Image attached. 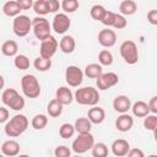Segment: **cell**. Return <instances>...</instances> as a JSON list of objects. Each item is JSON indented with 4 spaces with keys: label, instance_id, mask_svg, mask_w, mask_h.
Masks as SVG:
<instances>
[{
    "label": "cell",
    "instance_id": "obj_15",
    "mask_svg": "<svg viewBox=\"0 0 157 157\" xmlns=\"http://www.w3.org/2000/svg\"><path fill=\"white\" fill-rule=\"evenodd\" d=\"M112 152L114 156L118 157H123V156H128V152L130 151V145L126 140L124 139H118L114 140L112 144Z\"/></svg>",
    "mask_w": 157,
    "mask_h": 157
},
{
    "label": "cell",
    "instance_id": "obj_27",
    "mask_svg": "<svg viewBox=\"0 0 157 157\" xmlns=\"http://www.w3.org/2000/svg\"><path fill=\"white\" fill-rule=\"evenodd\" d=\"M33 66L36 70L38 71H48L50 67H52V59H47V58H43V56H37L33 61Z\"/></svg>",
    "mask_w": 157,
    "mask_h": 157
},
{
    "label": "cell",
    "instance_id": "obj_24",
    "mask_svg": "<svg viewBox=\"0 0 157 157\" xmlns=\"http://www.w3.org/2000/svg\"><path fill=\"white\" fill-rule=\"evenodd\" d=\"M119 11L124 16H131L137 11V5L134 0H123L119 5Z\"/></svg>",
    "mask_w": 157,
    "mask_h": 157
},
{
    "label": "cell",
    "instance_id": "obj_23",
    "mask_svg": "<svg viewBox=\"0 0 157 157\" xmlns=\"http://www.w3.org/2000/svg\"><path fill=\"white\" fill-rule=\"evenodd\" d=\"M63 107H64V104H63L61 102H59L56 98H54V99H52V101L48 103V105H47V112H48L49 117H52V118H58V117H60L61 113H63Z\"/></svg>",
    "mask_w": 157,
    "mask_h": 157
},
{
    "label": "cell",
    "instance_id": "obj_30",
    "mask_svg": "<svg viewBox=\"0 0 157 157\" xmlns=\"http://www.w3.org/2000/svg\"><path fill=\"white\" fill-rule=\"evenodd\" d=\"M13 65L16 66V69L23 71V70L29 69L31 63H29V59H28L25 54H17V55L15 56V59H13Z\"/></svg>",
    "mask_w": 157,
    "mask_h": 157
},
{
    "label": "cell",
    "instance_id": "obj_3",
    "mask_svg": "<svg viewBox=\"0 0 157 157\" xmlns=\"http://www.w3.org/2000/svg\"><path fill=\"white\" fill-rule=\"evenodd\" d=\"M21 88L27 98H37L40 94V85L38 78L32 74H27L21 78Z\"/></svg>",
    "mask_w": 157,
    "mask_h": 157
},
{
    "label": "cell",
    "instance_id": "obj_41",
    "mask_svg": "<svg viewBox=\"0 0 157 157\" xmlns=\"http://www.w3.org/2000/svg\"><path fill=\"white\" fill-rule=\"evenodd\" d=\"M54 155H55L56 157H70V156H71V150H70L69 147L61 145V146H58V147L55 148Z\"/></svg>",
    "mask_w": 157,
    "mask_h": 157
},
{
    "label": "cell",
    "instance_id": "obj_9",
    "mask_svg": "<svg viewBox=\"0 0 157 157\" xmlns=\"http://www.w3.org/2000/svg\"><path fill=\"white\" fill-rule=\"evenodd\" d=\"M58 47H59V43H58L56 38L53 37V36H49L48 38H45L44 40L40 42L39 54H40V56H43V58L52 59L53 55L56 53Z\"/></svg>",
    "mask_w": 157,
    "mask_h": 157
},
{
    "label": "cell",
    "instance_id": "obj_14",
    "mask_svg": "<svg viewBox=\"0 0 157 157\" xmlns=\"http://www.w3.org/2000/svg\"><path fill=\"white\" fill-rule=\"evenodd\" d=\"M132 125H134V118L128 113H121L115 120V128L121 132L129 131L132 128Z\"/></svg>",
    "mask_w": 157,
    "mask_h": 157
},
{
    "label": "cell",
    "instance_id": "obj_5",
    "mask_svg": "<svg viewBox=\"0 0 157 157\" xmlns=\"http://www.w3.org/2000/svg\"><path fill=\"white\" fill-rule=\"evenodd\" d=\"M120 55L124 59V61L129 65H134L139 60V50L137 45L134 40H124L120 44Z\"/></svg>",
    "mask_w": 157,
    "mask_h": 157
},
{
    "label": "cell",
    "instance_id": "obj_46",
    "mask_svg": "<svg viewBox=\"0 0 157 157\" xmlns=\"http://www.w3.org/2000/svg\"><path fill=\"white\" fill-rule=\"evenodd\" d=\"M148 107H150V112L151 113L157 114V96H153L148 101Z\"/></svg>",
    "mask_w": 157,
    "mask_h": 157
},
{
    "label": "cell",
    "instance_id": "obj_2",
    "mask_svg": "<svg viewBox=\"0 0 157 157\" xmlns=\"http://www.w3.org/2000/svg\"><path fill=\"white\" fill-rule=\"evenodd\" d=\"M101 97L97 88H93L91 86L77 88L75 92V101L81 105H96L99 102Z\"/></svg>",
    "mask_w": 157,
    "mask_h": 157
},
{
    "label": "cell",
    "instance_id": "obj_39",
    "mask_svg": "<svg viewBox=\"0 0 157 157\" xmlns=\"http://www.w3.org/2000/svg\"><path fill=\"white\" fill-rule=\"evenodd\" d=\"M115 16H117L115 12L107 10V12L104 13V16H103V18L101 20V22H102L104 26H107V27H113L114 21H115Z\"/></svg>",
    "mask_w": 157,
    "mask_h": 157
},
{
    "label": "cell",
    "instance_id": "obj_20",
    "mask_svg": "<svg viewBox=\"0 0 157 157\" xmlns=\"http://www.w3.org/2000/svg\"><path fill=\"white\" fill-rule=\"evenodd\" d=\"M59 48L64 54H71L76 48L75 38L72 36H70V34L63 36V38L59 42Z\"/></svg>",
    "mask_w": 157,
    "mask_h": 157
},
{
    "label": "cell",
    "instance_id": "obj_32",
    "mask_svg": "<svg viewBox=\"0 0 157 157\" xmlns=\"http://www.w3.org/2000/svg\"><path fill=\"white\" fill-rule=\"evenodd\" d=\"M105 12H107V9H105L103 5H99V4L93 5V6L91 7V10H90L91 17H92L93 20H96V21H99V22H101V20L103 18V16H104Z\"/></svg>",
    "mask_w": 157,
    "mask_h": 157
},
{
    "label": "cell",
    "instance_id": "obj_31",
    "mask_svg": "<svg viewBox=\"0 0 157 157\" xmlns=\"http://www.w3.org/2000/svg\"><path fill=\"white\" fill-rule=\"evenodd\" d=\"M75 131H76L75 125H72L70 123H64V124H61V126L59 129V135L61 139H70V137H72Z\"/></svg>",
    "mask_w": 157,
    "mask_h": 157
},
{
    "label": "cell",
    "instance_id": "obj_35",
    "mask_svg": "<svg viewBox=\"0 0 157 157\" xmlns=\"http://www.w3.org/2000/svg\"><path fill=\"white\" fill-rule=\"evenodd\" d=\"M80 2L78 0H63L61 1V9L65 13H72L76 10H78Z\"/></svg>",
    "mask_w": 157,
    "mask_h": 157
},
{
    "label": "cell",
    "instance_id": "obj_48",
    "mask_svg": "<svg viewBox=\"0 0 157 157\" xmlns=\"http://www.w3.org/2000/svg\"><path fill=\"white\" fill-rule=\"evenodd\" d=\"M153 137H155V141L157 142V128L153 130Z\"/></svg>",
    "mask_w": 157,
    "mask_h": 157
},
{
    "label": "cell",
    "instance_id": "obj_19",
    "mask_svg": "<svg viewBox=\"0 0 157 157\" xmlns=\"http://www.w3.org/2000/svg\"><path fill=\"white\" fill-rule=\"evenodd\" d=\"M22 11L21 6L16 0H9L2 5V13L7 17H16Z\"/></svg>",
    "mask_w": 157,
    "mask_h": 157
},
{
    "label": "cell",
    "instance_id": "obj_10",
    "mask_svg": "<svg viewBox=\"0 0 157 157\" xmlns=\"http://www.w3.org/2000/svg\"><path fill=\"white\" fill-rule=\"evenodd\" d=\"M71 26V21L69 18V16L64 12V13H56L53 18V23H52V28L54 29L55 33L58 34H65L69 28Z\"/></svg>",
    "mask_w": 157,
    "mask_h": 157
},
{
    "label": "cell",
    "instance_id": "obj_43",
    "mask_svg": "<svg viewBox=\"0 0 157 157\" xmlns=\"http://www.w3.org/2000/svg\"><path fill=\"white\" fill-rule=\"evenodd\" d=\"M147 21L152 26H157V10H150L147 12Z\"/></svg>",
    "mask_w": 157,
    "mask_h": 157
},
{
    "label": "cell",
    "instance_id": "obj_22",
    "mask_svg": "<svg viewBox=\"0 0 157 157\" xmlns=\"http://www.w3.org/2000/svg\"><path fill=\"white\" fill-rule=\"evenodd\" d=\"M17 52H18V44L12 39L5 40L1 44V53L5 56H16Z\"/></svg>",
    "mask_w": 157,
    "mask_h": 157
},
{
    "label": "cell",
    "instance_id": "obj_16",
    "mask_svg": "<svg viewBox=\"0 0 157 157\" xmlns=\"http://www.w3.org/2000/svg\"><path fill=\"white\" fill-rule=\"evenodd\" d=\"M55 98H56L59 102H61L64 105H69V104H71V102L75 99V94H72V92H71V90H70L69 87L61 86V87H59V88L56 90V92H55Z\"/></svg>",
    "mask_w": 157,
    "mask_h": 157
},
{
    "label": "cell",
    "instance_id": "obj_40",
    "mask_svg": "<svg viewBox=\"0 0 157 157\" xmlns=\"http://www.w3.org/2000/svg\"><path fill=\"white\" fill-rule=\"evenodd\" d=\"M126 26H128V21H126V18H125V16L121 15V13H117L113 27H114L115 29H123V28H125Z\"/></svg>",
    "mask_w": 157,
    "mask_h": 157
},
{
    "label": "cell",
    "instance_id": "obj_6",
    "mask_svg": "<svg viewBox=\"0 0 157 157\" xmlns=\"http://www.w3.org/2000/svg\"><path fill=\"white\" fill-rule=\"evenodd\" d=\"M94 145V137L91 132H86V134H78V136L72 141V151L77 155H82L85 152H87L88 150H92Z\"/></svg>",
    "mask_w": 157,
    "mask_h": 157
},
{
    "label": "cell",
    "instance_id": "obj_37",
    "mask_svg": "<svg viewBox=\"0 0 157 157\" xmlns=\"http://www.w3.org/2000/svg\"><path fill=\"white\" fill-rule=\"evenodd\" d=\"M25 104H26L25 98L18 93V94H17V96H16V97L10 102V103H9V105H7V107H9V108H11L12 110H17V112H18V110H22V109L25 108Z\"/></svg>",
    "mask_w": 157,
    "mask_h": 157
},
{
    "label": "cell",
    "instance_id": "obj_12",
    "mask_svg": "<svg viewBox=\"0 0 157 157\" xmlns=\"http://www.w3.org/2000/svg\"><path fill=\"white\" fill-rule=\"evenodd\" d=\"M98 43L104 48H112L117 43V34L109 27L99 31L98 33Z\"/></svg>",
    "mask_w": 157,
    "mask_h": 157
},
{
    "label": "cell",
    "instance_id": "obj_21",
    "mask_svg": "<svg viewBox=\"0 0 157 157\" xmlns=\"http://www.w3.org/2000/svg\"><path fill=\"white\" fill-rule=\"evenodd\" d=\"M131 112L135 117L137 118H145L146 115L150 114V107L148 103L144 102V101H136L132 105H131Z\"/></svg>",
    "mask_w": 157,
    "mask_h": 157
},
{
    "label": "cell",
    "instance_id": "obj_45",
    "mask_svg": "<svg viewBox=\"0 0 157 157\" xmlns=\"http://www.w3.org/2000/svg\"><path fill=\"white\" fill-rule=\"evenodd\" d=\"M16 1L18 2L22 10H29L33 7V4H34L33 0H16Z\"/></svg>",
    "mask_w": 157,
    "mask_h": 157
},
{
    "label": "cell",
    "instance_id": "obj_44",
    "mask_svg": "<svg viewBox=\"0 0 157 157\" xmlns=\"http://www.w3.org/2000/svg\"><path fill=\"white\" fill-rule=\"evenodd\" d=\"M48 5H49L50 13L56 12V11H58V10L61 7V4L59 2V0H48Z\"/></svg>",
    "mask_w": 157,
    "mask_h": 157
},
{
    "label": "cell",
    "instance_id": "obj_18",
    "mask_svg": "<svg viewBox=\"0 0 157 157\" xmlns=\"http://www.w3.org/2000/svg\"><path fill=\"white\" fill-rule=\"evenodd\" d=\"M87 118L92 121V124H102L103 120L105 119V112L101 107L92 105V108L88 109Z\"/></svg>",
    "mask_w": 157,
    "mask_h": 157
},
{
    "label": "cell",
    "instance_id": "obj_36",
    "mask_svg": "<svg viewBox=\"0 0 157 157\" xmlns=\"http://www.w3.org/2000/svg\"><path fill=\"white\" fill-rule=\"evenodd\" d=\"M18 94V92L15 88H6L1 93V102L4 105H9V103Z\"/></svg>",
    "mask_w": 157,
    "mask_h": 157
},
{
    "label": "cell",
    "instance_id": "obj_13",
    "mask_svg": "<svg viewBox=\"0 0 157 157\" xmlns=\"http://www.w3.org/2000/svg\"><path fill=\"white\" fill-rule=\"evenodd\" d=\"M131 101L125 94H119L113 99V108L118 113H128L131 109Z\"/></svg>",
    "mask_w": 157,
    "mask_h": 157
},
{
    "label": "cell",
    "instance_id": "obj_38",
    "mask_svg": "<svg viewBox=\"0 0 157 157\" xmlns=\"http://www.w3.org/2000/svg\"><path fill=\"white\" fill-rule=\"evenodd\" d=\"M144 128L146 130H151L153 131L157 128V114H152V115H146L144 119Z\"/></svg>",
    "mask_w": 157,
    "mask_h": 157
},
{
    "label": "cell",
    "instance_id": "obj_4",
    "mask_svg": "<svg viewBox=\"0 0 157 157\" xmlns=\"http://www.w3.org/2000/svg\"><path fill=\"white\" fill-rule=\"evenodd\" d=\"M32 29H33V33L36 36L37 39H39L40 42L44 40L45 38H48L52 32V26L49 23V21L43 17V16H37L32 20Z\"/></svg>",
    "mask_w": 157,
    "mask_h": 157
},
{
    "label": "cell",
    "instance_id": "obj_34",
    "mask_svg": "<svg viewBox=\"0 0 157 157\" xmlns=\"http://www.w3.org/2000/svg\"><path fill=\"white\" fill-rule=\"evenodd\" d=\"M92 156L93 157H107L108 156V147L104 142H97L92 147Z\"/></svg>",
    "mask_w": 157,
    "mask_h": 157
},
{
    "label": "cell",
    "instance_id": "obj_42",
    "mask_svg": "<svg viewBox=\"0 0 157 157\" xmlns=\"http://www.w3.org/2000/svg\"><path fill=\"white\" fill-rule=\"evenodd\" d=\"M9 117H10V113H9V109L6 107H0V123L1 124H5L7 120H9Z\"/></svg>",
    "mask_w": 157,
    "mask_h": 157
},
{
    "label": "cell",
    "instance_id": "obj_33",
    "mask_svg": "<svg viewBox=\"0 0 157 157\" xmlns=\"http://www.w3.org/2000/svg\"><path fill=\"white\" fill-rule=\"evenodd\" d=\"M98 61L102 66H110L113 64V54L108 49H103L98 54Z\"/></svg>",
    "mask_w": 157,
    "mask_h": 157
},
{
    "label": "cell",
    "instance_id": "obj_1",
    "mask_svg": "<svg viewBox=\"0 0 157 157\" xmlns=\"http://www.w3.org/2000/svg\"><path fill=\"white\" fill-rule=\"evenodd\" d=\"M28 128V119L23 114H16L5 123V134L10 137H17L23 134Z\"/></svg>",
    "mask_w": 157,
    "mask_h": 157
},
{
    "label": "cell",
    "instance_id": "obj_25",
    "mask_svg": "<svg viewBox=\"0 0 157 157\" xmlns=\"http://www.w3.org/2000/svg\"><path fill=\"white\" fill-rule=\"evenodd\" d=\"M83 72H85V76H87L88 78H98L103 74V69L101 64L92 63V64L86 65Z\"/></svg>",
    "mask_w": 157,
    "mask_h": 157
},
{
    "label": "cell",
    "instance_id": "obj_28",
    "mask_svg": "<svg viewBox=\"0 0 157 157\" xmlns=\"http://www.w3.org/2000/svg\"><path fill=\"white\" fill-rule=\"evenodd\" d=\"M33 11L38 15V16H45L48 13H50L49 10V5H48V0H37L33 4Z\"/></svg>",
    "mask_w": 157,
    "mask_h": 157
},
{
    "label": "cell",
    "instance_id": "obj_7",
    "mask_svg": "<svg viewBox=\"0 0 157 157\" xmlns=\"http://www.w3.org/2000/svg\"><path fill=\"white\" fill-rule=\"evenodd\" d=\"M12 29L17 37H26L32 29V20L27 15H18L13 18Z\"/></svg>",
    "mask_w": 157,
    "mask_h": 157
},
{
    "label": "cell",
    "instance_id": "obj_8",
    "mask_svg": "<svg viewBox=\"0 0 157 157\" xmlns=\"http://www.w3.org/2000/svg\"><path fill=\"white\" fill-rule=\"evenodd\" d=\"M85 72L76 65H70L65 70V81L70 87H78L83 81Z\"/></svg>",
    "mask_w": 157,
    "mask_h": 157
},
{
    "label": "cell",
    "instance_id": "obj_17",
    "mask_svg": "<svg viewBox=\"0 0 157 157\" xmlns=\"http://www.w3.org/2000/svg\"><path fill=\"white\" fill-rule=\"evenodd\" d=\"M1 153L7 157H13L20 153V144L15 140H7L1 145Z\"/></svg>",
    "mask_w": 157,
    "mask_h": 157
},
{
    "label": "cell",
    "instance_id": "obj_11",
    "mask_svg": "<svg viewBox=\"0 0 157 157\" xmlns=\"http://www.w3.org/2000/svg\"><path fill=\"white\" fill-rule=\"evenodd\" d=\"M119 82V77L115 72H103L96 81L98 90H108L110 87H114Z\"/></svg>",
    "mask_w": 157,
    "mask_h": 157
},
{
    "label": "cell",
    "instance_id": "obj_26",
    "mask_svg": "<svg viewBox=\"0 0 157 157\" xmlns=\"http://www.w3.org/2000/svg\"><path fill=\"white\" fill-rule=\"evenodd\" d=\"M75 129L78 134H86L91 132L92 129V121L88 118H77L75 120Z\"/></svg>",
    "mask_w": 157,
    "mask_h": 157
},
{
    "label": "cell",
    "instance_id": "obj_47",
    "mask_svg": "<svg viewBox=\"0 0 157 157\" xmlns=\"http://www.w3.org/2000/svg\"><path fill=\"white\" fill-rule=\"evenodd\" d=\"M128 156L129 157H144L145 153L140 148H130V151L128 152Z\"/></svg>",
    "mask_w": 157,
    "mask_h": 157
},
{
    "label": "cell",
    "instance_id": "obj_29",
    "mask_svg": "<svg viewBox=\"0 0 157 157\" xmlns=\"http://www.w3.org/2000/svg\"><path fill=\"white\" fill-rule=\"evenodd\" d=\"M32 128L36 129V130H42L47 126L48 124V117L45 114H36L33 118H32Z\"/></svg>",
    "mask_w": 157,
    "mask_h": 157
}]
</instances>
